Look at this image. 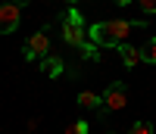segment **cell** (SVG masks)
<instances>
[{
  "label": "cell",
  "mask_w": 156,
  "mask_h": 134,
  "mask_svg": "<svg viewBox=\"0 0 156 134\" xmlns=\"http://www.w3.org/2000/svg\"><path fill=\"white\" fill-rule=\"evenodd\" d=\"M134 28H147V22H131V19H112V22H97L87 28V41L97 47H119Z\"/></svg>",
  "instance_id": "cell-1"
},
{
  "label": "cell",
  "mask_w": 156,
  "mask_h": 134,
  "mask_svg": "<svg viewBox=\"0 0 156 134\" xmlns=\"http://www.w3.org/2000/svg\"><path fill=\"white\" fill-rule=\"evenodd\" d=\"M62 41H66L69 47H75V50H81L87 44V25H84L81 12H78L75 6H69L66 16H62Z\"/></svg>",
  "instance_id": "cell-2"
},
{
  "label": "cell",
  "mask_w": 156,
  "mask_h": 134,
  "mask_svg": "<svg viewBox=\"0 0 156 134\" xmlns=\"http://www.w3.org/2000/svg\"><path fill=\"white\" fill-rule=\"evenodd\" d=\"M22 53H25V62L47 59V56H50V34H47V28H37V31L28 37V44L22 47Z\"/></svg>",
  "instance_id": "cell-3"
},
{
  "label": "cell",
  "mask_w": 156,
  "mask_h": 134,
  "mask_svg": "<svg viewBox=\"0 0 156 134\" xmlns=\"http://www.w3.org/2000/svg\"><path fill=\"white\" fill-rule=\"evenodd\" d=\"M103 106L112 109V112L125 109V106H128V84L125 81H112L106 90H103Z\"/></svg>",
  "instance_id": "cell-4"
},
{
  "label": "cell",
  "mask_w": 156,
  "mask_h": 134,
  "mask_svg": "<svg viewBox=\"0 0 156 134\" xmlns=\"http://www.w3.org/2000/svg\"><path fill=\"white\" fill-rule=\"evenodd\" d=\"M22 22V6L16 3H0V34H12Z\"/></svg>",
  "instance_id": "cell-5"
},
{
  "label": "cell",
  "mask_w": 156,
  "mask_h": 134,
  "mask_svg": "<svg viewBox=\"0 0 156 134\" xmlns=\"http://www.w3.org/2000/svg\"><path fill=\"white\" fill-rule=\"evenodd\" d=\"M115 50L122 53V62H125V69H134L137 62H144V59H140V50H137V47H131V44H119Z\"/></svg>",
  "instance_id": "cell-6"
},
{
  "label": "cell",
  "mask_w": 156,
  "mask_h": 134,
  "mask_svg": "<svg viewBox=\"0 0 156 134\" xmlns=\"http://www.w3.org/2000/svg\"><path fill=\"white\" fill-rule=\"evenodd\" d=\"M41 69H44V75H50V78H59L62 75V59H56V56H47V59H41Z\"/></svg>",
  "instance_id": "cell-7"
},
{
  "label": "cell",
  "mask_w": 156,
  "mask_h": 134,
  "mask_svg": "<svg viewBox=\"0 0 156 134\" xmlns=\"http://www.w3.org/2000/svg\"><path fill=\"white\" fill-rule=\"evenodd\" d=\"M78 106H84V109H97V106H103V97L94 90H81L78 93Z\"/></svg>",
  "instance_id": "cell-8"
},
{
  "label": "cell",
  "mask_w": 156,
  "mask_h": 134,
  "mask_svg": "<svg viewBox=\"0 0 156 134\" xmlns=\"http://www.w3.org/2000/svg\"><path fill=\"white\" fill-rule=\"evenodd\" d=\"M140 59L150 62V65H156V37H150V41L144 44V50H140Z\"/></svg>",
  "instance_id": "cell-9"
},
{
  "label": "cell",
  "mask_w": 156,
  "mask_h": 134,
  "mask_svg": "<svg viewBox=\"0 0 156 134\" xmlns=\"http://www.w3.org/2000/svg\"><path fill=\"white\" fill-rule=\"evenodd\" d=\"M128 134H153V125H150V122H144V118H140V122H134L131 128H128Z\"/></svg>",
  "instance_id": "cell-10"
},
{
  "label": "cell",
  "mask_w": 156,
  "mask_h": 134,
  "mask_svg": "<svg viewBox=\"0 0 156 134\" xmlns=\"http://www.w3.org/2000/svg\"><path fill=\"white\" fill-rule=\"evenodd\" d=\"M81 56H84V59H90V62H97V59H100V53H97V44H90V41H87V44L81 47Z\"/></svg>",
  "instance_id": "cell-11"
},
{
  "label": "cell",
  "mask_w": 156,
  "mask_h": 134,
  "mask_svg": "<svg viewBox=\"0 0 156 134\" xmlns=\"http://www.w3.org/2000/svg\"><path fill=\"white\" fill-rule=\"evenodd\" d=\"M66 134H90V128H87V122L78 118V122H72V125L66 128Z\"/></svg>",
  "instance_id": "cell-12"
},
{
  "label": "cell",
  "mask_w": 156,
  "mask_h": 134,
  "mask_svg": "<svg viewBox=\"0 0 156 134\" xmlns=\"http://www.w3.org/2000/svg\"><path fill=\"white\" fill-rule=\"evenodd\" d=\"M134 3L144 9V12H156V0H134Z\"/></svg>",
  "instance_id": "cell-13"
},
{
  "label": "cell",
  "mask_w": 156,
  "mask_h": 134,
  "mask_svg": "<svg viewBox=\"0 0 156 134\" xmlns=\"http://www.w3.org/2000/svg\"><path fill=\"white\" fill-rule=\"evenodd\" d=\"M112 3H115V6H131L134 0H112Z\"/></svg>",
  "instance_id": "cell-14"
},
{
  "label": "cell",
  "mask_w": 156,
  "mask_h": 134,
  "mask_svg": "<svg viewBox=\"0 0 156 134\" xmlns=\"http://www.w3.org/2000/svg\"><path fill=\"white\" fill-rule=\"evenodd\" d=\"M12 3H16V6H22V9H25V6L31 3V0H12Z\"/></svg>",
  "instance_id": "cell-15"
},
{
  "label": "cell",
  "mask_w": 156,
  "mask_h": 134,
  "mask_svg": "<svg viewBox=\"0 0 156 134\" xmlns=\"http://www.w3.org/2000/svg\"><path fill=\"white\" fill-rule=\"evenodd\" d=\"M66 3H69V6H75V3H78V0H66Z\"/></svg>",
  "instance_id": "cell-16"
},
{
  "label": "cell",
  "mask_w": 156,
  "mask_h": 134,
  "mask_svg": "<svg viewBox=\"0 0 156 134\" xmlns=\"http://www.w3.org/2000/svg\"><path fill=\"white\" fill-rule=\"evenodd\" d=\"M0 3H12V0H0Z\"/></svg>",
  "instance_id": "cell-17"
},
{
  "label": "cell",
  "mask_w": 156,
  "mask_h": 134,
  "mask_svg": "<svg viewBox=\"0 0 156 134\" xmlns=\"http://www.w3.org/2000/svg\"><path fill=\"white\" fill-rule=\"evenodd\" d=\"M22 134H34V131H22Z\"/></svg>",
  "instance_id": "cell-18"
},
{
  "label": "cell",
  "mask_w": 156,
  "mask_h": 134,
  "mask_svg": "<svg viewBox=\"0 0 156 134\" xmlns=\"http://www.w3.org/2000/svg\"><path fill=\"white\" fill-rule=\"evenodd\" d=\"M109 134H115V131H109Z\"/></svg>",
  "instance_id": "cell-19"
}]
</instances>
